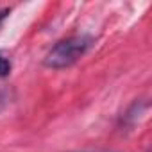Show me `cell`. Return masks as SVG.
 Returning <instances> with one entry per match:
<instances>
[{
	"label": "cell",
	"mask_w": 152,
	"mask_h": 152,
	"mask_svg": "<svg viewBox=\"0 0 152 152\" xmlns=\"http://www.w3.org/2000/svg\"><path fill=\"white\" fill-rule=\"evenodd\" d=\"M93 39L90 36H72L68 39H63L59 43H56L50 52L45 57V66L54 68V70H61V68H68L73 63H77L91 47Z\"/></svg>",
	"instance_id": "cell-1"
},
{
	"label": "cell",
	"mask_w": 152,
	"mask_h": 152,
	"mask_svg": "<svg viewBox=\"0 0 152 152\" xmlns=\"http://www.w3.org/2000/svg\"><path fill=\"white\" fill-rule=\"evenodd\" d=\"M7 15H9V9H2V11H0V23H2V20H4Z\"/></svg>",
	"instance_id": "cell-4"
},
{
	"label": "cell",
	"mask_w": 152,
	"mask_h": 152,
	"mask_svg": "<svg viewBox=\"0 0 152 152\" xmlns=\"http://www.w3.org/2000/svg\"><path fill=\"white\" fill-rule=\"evenodd\" d=\"M11 73V61L0 54V77H7Z\"/></svg>",
	"instance_id": "cell-2"
},
{
	"label": "cell",
	"mask_w": 152,
	"mask_h": 152,
	"mask_svg": "<svg viewBox=\"0 0 152 152\" xmlns=\"http://www.w3.org/2000/svg\"><path fill=\"white\" fill-rule=\"evenodd\" d=\"M6 102H7V97L2 93V91H0V111H2L4 109V106H6Z\"/></svg>",
	"instance_id": "cell-3"
}]
</instances>
